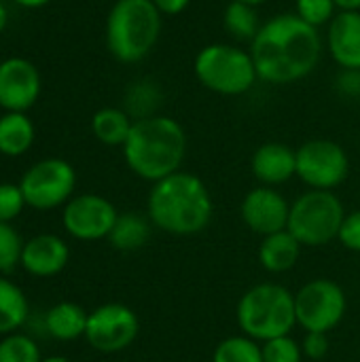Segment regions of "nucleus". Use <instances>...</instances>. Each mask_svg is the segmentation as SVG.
I'll use <instances>...</instances> for the list:
<instances>
[{"label": "nucleus", "mask_w": 360, "mask_h": 362, "mask_svg": "<svg viewBox=\"0 0 360 362\" xmlns=\"http://www.w3.org/2000/svg\"><path fill=\"white\" fill-rule=\"evenodd\" d=\"M28 299L23 291L0 276V335H11L28 320Z\"/></svg>", "instance_id": "nucleus-21"}, {"label": "nucleus", "mask_w": 360, "mask_h": 362, "mask_svg": "<svg viewBox=\"0 0 360 362\" xmlns=\"http://www.w3.org/2000/svg\"><path fill=\"white\" fill-rule=\"evenodd\" d=\"M303 356H308L310 361H320L329 354V339L327 333H308L303 344H301Z\"/></svg>", "instance_id": "nucleus-33"}, {"label": "nucleus", "mask_w": 360, "mask_h": 362, "mask_svg": "<svg viewBox=\"0 0 360 362\" xmlns=\"http://www.w3.org/2000/svg\"><path fill=\"white\" fill-rule=\"evenodd\" d=\"M140 331L138 316L121 303H106L89 312L85 339L104 354H115L129 348Z\"/></svg>", "instance_id": "nucleus-11"}, {"label": "nucleus", "mask_w": 360, "mask_h": 362, "mask_svg": "<svg viewBox=\"0 0 360 362\" xmlns=\"http://www.w3.org/2000/svg\"><path fill=\"white\" fill-rule=\"evenodd\" d=\"M87 318H89V314L81 305L62 301V303H55L53 308H49V312L45 314V329L53 339L72 341V339L85 337Z\"/></svg>", "instance_id": "nucleus-19"}, {"label": "nucleus", "mask_w": 360, "mask_h": 362, "mask_svg": "<svg viewBox=\"0 0 360 362\" xmlns=\"http://www.w3.org/2000/svg\"><path fill=\"white\" fill-rule=\"evenodd\" d=\"M240 214L250 231L265 238L289 227L291 206L274 187H257L242 199Z\"/></svg>", "instance_id": "nucleus-14"}, {"label": "nucleus", "mask_w": 360, "mask_h": 362, "mask_svg": "<svg viewBox=\"0 0 360 362\" xmlns=\"http://www.w3.org/2000/svg\"><path fill=\"white\" fill-rule=\"evenodd\" d=\"M34 123L25 112H4L0 117V153L6 157L23 155L34 142Z\"/></svg>", "instance_id": "nucleus-20"}, {"label": "nucleus", "mask_w": 360, "mask_h": 362, "mask_svg": "<svg viewBox=\"0 0 360 362\" xmlns=\"http://www.w3.org/2000/svg\"><path fill=\"white\" fill-rule=\"evenodd\" d=\"M337 6L333 0H297L295 2V15H299L306 23L320 28V25H329L333 21V17Z\"/></svg>", "instance_id": "nucleus-29"}, {"label": "nucleus", "mask_w": 360, "mask_h": 362, "mask_svg": "<svg viewBox=\"0 0 360 362\" xmlns=\"http://www.w3.org/2000/svg\"><path fill=\"white\" fill-rule=\"evenodd\" d=\"M344 218V204L333 191L310 189L291 206L286 229L301 246L318 248L339 235Z\"/></svg>", "instance_id": "nucleus-7"}, {"label": "nucleus", "mask_w": 360, "mask_h": 362, "mask_svg": "<svg viewBox=\"0 0 360 362\" xmlns=\"http://www.w3.org/2000/svg\"><path fill=\"white\" fill-rule=\"evenodd\" d=\"M70 261L68 244L53 233H40L32 240L23 242L19 265L36 278H51L57 276Z\"/></svg>", "instance_id": "nucleus-15"}, {"label": "nucleus", "mask_w": 360, "mask_h": 362, "mask_svg": "<svg viewBox=\"0 0 360 362\" xmlns=\"http://www.w3.org/2000/svg\"><path fill=\"white\" fill-rule=\"evenodd\" d=\"M40 95V74L25 57H6L0 62V108L6 112H25Z\"/></svg>", "instance_id": "nucleus-13"}, {"label": "nucleus", "mask_w": 360, "mask_h": 362, "mask_svg": "<svg viewBox=\"0 0 360 362\" xmlns=\"http://www.w3.org/2000/svg\"><path fill=\"white\" fill-rule=\"evenodd\" d=\"M149 238H151V223L140 214L127 212V214H119L108 235V242L112 244V248L127 252V250L142 248L149 242Z\"/></svg>", "instance_id": "nucleus-23"}, {"label": "nucleus", "mask_w": 360, "mask_h": 362, "mask_svg": "<svg viewBox=\"0 0 360 362\" xmlns=\"http://www.w3.org/2000/svg\"><path fill=\"white\" fill-rule=\"evenodd\" d=\"M6 23H8V11H6V6L0 2V34L4 32Z\"/></svg>", "instance_id": "nucleus-38"}, {"label": "nucleus", "mask_w": 360, "mask_h": 362, "mask_svg": "<svg viewBox=\"0 0 360 362\" xmlns=\"http://www.w3.org/2000/svg\"><path fill=\"white\" fill-rule=\"evenodd\" d=\"M23 250V240L11 227V223H0V274H6L19 265Z\"/></svg>", "instance_id": "nucleus-28"}, {"label": "nucleus", "mask_w": 360, "mask_h": 362, "mask_svg": "<svg viewBox=\"0 0 360 362\" xmlns=\"http://www.w3.org/2000/svg\"><path fill=\"white\" fill-rule=\"evenodd\" d=\"M223 23L236 40H248V42H252V38L257 36V32L261 28L257 6L240 2V0H231L227 4Z\"/></svg>", "instance_id": "nucleus-24"}, {"label": "nucleus", "mask_w": 360, "mask_h": 362, "mask_svg": "<svg viewBox=\"0 0 360 362\" xmlns=\"http://www.w3.org/2000/svg\"><path fill=\"white\" fill-rule=\"evenodd\" d=\"M337 240L342 242L344 248H348L352 252H360V210L346 214Z\"/></svg>", "instance_id": "nucleus-32"}, {"label": "nucleus", "mask_w": 360, "mask_h": 362, "mask_svg": "<svg viewBox=\"0 0 360 362\" xmlns=\"http://www.w3.org/2000/svg\"><path fill=\"white\" fill-rule=\"evenodd\" d=\"M335 89L346 98H360V70L342 68L335 78Z\"/></svg>", "instance_id": "nucleus-34"}, {"label": "nucleus", "mask_w": 360, "mask_h": 362, "mask_svg": "<svg viewBox=\"0 0 360 362\" xmlns=\"http://www.w3.org/2000/svg\"><path fill=\"white\" fill-rule=\"evenodd\" d=\"M146 208L151 223L172 235H195L204 231L214 210L204 180L180 170L153 185Z\"/></svg>", "instance_id": "nucleus-3"}, {"label": "nucleus", "mask_w": 360, "mask_h": 362, "mask_svg": "<svg viewBox=\"0 0 360 362\" xmlns=\"http://www.w3.org/2000/svg\"><path fill=\"white\" fill-rule=\"evenodd\" d=\"M350 172V159L333 140H308L297 148V176L316 191H333Z\"/></svg>", "instance_id": "nucleus-10"}, {"label": "nucleus", "mask_w": 360, "mask_h": 362, "mask_svg": "<svg viewBox=\"0 0 360 362\" xmlns=\"http://www.w3.org/2000/svg\"><path fill=\"white\" fill-rule=\"evenodd\" d=\"M40 362H72L70 358H66V356H49V358H42Z\"/></svg>", "instance_id": "nucleus-39"}, {"label": "nucleus", "mask_w": 360, "mask_h": 362, "mask_svg": "<svg viewBox=\"0 0 360 362\" xmlns=\"http://www.w3.org/2000/svg\"><path fill=\"white\" fill-rule=\"evenodd\" d=\"M119 218L117 208L102 195L83 193L72 197L62 212L64 229L83 242H95L110 235L115 223Z\"/></svg>", "instance_id": "nucleus-12"}, {"label": "nucleus", "mask_w": 360, "mask_h": 362, "mask_svg": "<svg viewBox=\"0 0 360 362\" xmlns=\"http://www.w3.org/2000/svg\"><path fill=\"white\" fill-rule=\"evenodd\" d=\"M327 49L346 70H360V11H339L327 30Z\"/></svg>", "instance_id": "nucleus-16"}, {"label": "nucleus", "mask_w": 360, "mask_h": 362, "mask_svg": "<svg viewBox=\"0 0 360 362\" xmlns=\"http://www.w3.org/2000/svg\"><path fill=\"white\" fill-rule=\"evenodd\" d=\"M240 2H246V4H252V6H261V4H265L267 0H240Z\"/></svg>", "instance_id": "nucleus-40"}, {"label": "nucleus", "mask_w": 360, "mask_h": 362, "mask_svg": "<svg viewBox=\"0 0 360 362\" xmlns=\"http://www.w3.org/2000/svg\"><path fill=\"white\" fill-rule=\"evenodd\" d=\"M193 72L206 89L221 95H242L259 81L250 51L227 42L202 47L195 55Z\"/></svg>", "instance_id": "nucleus-6"}, {"label": "nucleus", "mask_w": 360, "mask_h": 362, "mask_svg": "<svg viewBox=\"0 0 360 362\" xmlns=\"http://www.w3.org/2000/svg\"><path fill=\"white\" fill-rule=\"evenodd\" d=\"M250 55L259 81L289 85L314 72L323 55L318 28L306 23L295 13H280L261 23L250 42Z\"/></svg>", "instance_id": "nucleus-1"}, {"label": "nucleus", "mask_w": 360, "mask_h": 362, "mask_svg": "<svg viewBox=\"0 0 360 362\" xmlns=\"http://www.w3.org/2000/svg\"><path fill=\"white\" fill-rule=\"evenodd\" d=\"M74 187H76L74 168L57 157H49L34 163L19 180V189L23 193L25 206L40 212L66 206L72 199Z\"/></svg>", "instance_id": "nucleus-8"}, {"label": "nucleus", "mask_w": 360, "mask_h": 362, "mask_svg": "<svg viewBox=\"0 0 360 362\" xmlns=\"http://www.w3.org/2000/svg\"><path fill=\"white\" fill-rule=\"evenodd\" d=\"M299 255L301 244L289 229L265 235L259 246V261L269 274H284L293 269L299 261Z\"/></svg>", "instance_id": "nucleus-18"}, {"label": "nucleus", "mask_w": 360, "mask_h": 362, "mask_svg": "<svg viewBox=\"0 0 360 362\" xmlns=\"http://www.w3.org/2000/svg\"><path fill=\"white\" fill-rule=\"evenodd\" d=\"M38 346L28 337L19 333L4 335L0 341V362H40Z\"/></svg>", "instance_id": "nucleus-26"}, {"label": "nucleus", "mask_w": 360, "mask_h": 362, "mask_svg": "<svg viewBox=\"0 0 360 362\" xmlns=\"http://www.w3.org/2000/svg\"><path fill=\"white\" fill-rule=\"evenodd\" d=\"M134 121L121 108H100L91 119L93 136L106 146H123Z\"/></svg>", "instance_id": "nucleus-22"}, {"label": "nucleus", "mask_w": 360, "mask_h": 362, "mask_svg": "<svg viewBox=\"0 0 360 362\" xmlns=\"http://www.w3.org/2000/svg\"><path fill=\"white\" fill-rule=\"evenodd\" d=\"M263 350V362H301L303 361V350L301 346L284 335V337H276L272 341H265L261 346Z\"/></svg>", "instance_id": "nucleus-30"}, {"label": "nucleus", "mask_w": 360, "mask_h": 362, "mask_svg": "<svg viewBox=\"0 0 360 362\" xmlns=\"http://www.w3.org/2000/svg\"><path fill=\"white\" fill-rule=\"evenodd\" d=\"M212 362H263V350L246 335L227 337L216 346Z\"/></svg>", "instance_id": "nucleus-25"}, {"label": "nucleus", "mask_w": 360, "mask_h": 362, "mask_svg": "<svg viewBox=\"0 0 360 362\" xmlns=\"http://www.w3.org/2000/svg\"><path fill=\"white\" fill-rule=\"evenodd\" d=\"M295 314L308 333H329L346 314V295L333 280H312L295 295Z\"/></svg>", "instance_id": "nucleus-9"}, {"label": "nucleus", "mask_w": 360, "mask_h": 362, "mask_svg": "<svg viewBox=\"0 0 360 362\" xmlns=\"http://www.w3.org/2000/svg\"><path fill=\"white\" fill-rule=\"evenodd\" d=\"M238 325L255 341L284 337L297 325L295 295L280 284H257L248 288L238 303Z\"/></svg>", "instance_id": "nucleus-5"}, {"label": "nucleus", "mask_w": 360, "mask_h": 362, "mask_svg": "<svg viewBox=\"0 0 360 362\" xmlns=\"http://www.w3.org/2000/svg\"><path fill=\"white\" fill-rule=\"evenodd\" d=\"M250 170L265 187L284 185L297 174V151L282 142H265L255 151Z\"/></svg>", "instance_id": "nucleus-17"}, {"label": "nucleus", "mask_w": 360, "mask_h": 362, "mask_svg": "<svg viewBox=\"0 0 360 362\" xmlns=\"http://www.w3.org/2000/svg\"><path fill=\"white\" fill-rule=\"evenodd\" d=\"M13 2L19 6H25V8H40V6L49 4L51 0H13Z\"/></svg>", "instance_id": "nucleus-37"}, {"label": "nucleus", "mask_w": 360, "mask_h": 362, "mask_svg": "<svg viewBox=\"0 0 360 362\" xmlns=\"http://www.w3.org/2000/svg\"><path fill=\"white\" fill-rule=\"evenodd\" d=\"M185 155L187 134L176 119L166 115L136 119L123 144L127 168L153 185L178 172Z\"/></svg>", "instance_id": "nucleus-2"}, {"label": "nucleus", "mask_w": 360, "mask_h": 362, "mask_svg": "<svg viewBox=\"0 0 360 362\" xmlns=\"http://www.w3.org/2000/svg\"><path fill=\"white\" fill-rule=\"evenodd\" d=\"M159 104V91L151 81L136 83L127 93V115H134L136 119L153 117L155 106Z\"/></svg>", "instance_id": "nucleus-27"}, {"label": "nucleus", "mask_w": 360, "mask_h": 362, "mask_svg": "<svg viewBox=\"0 0 360 362\" xmlns=\"http://www.w3.org/2000/svg\"><path fill=\"white\" fill-rule=\"evenodd\" d=\"M25 208L19 185L0 182V223H13Z\"/></svg>", "instance_id": "nucleus-31"}, {"label": "nucleus", "mask_w": 360, "mask_h": 362, "mask_svg": "<svg viewBox=\"0 0 360 362\" xmlns=\"http://www.w3.org/2000/svg\"><path fill=\"white\" fill-rule=\"evenodd\" d=\"M161 13L153 0H117L106 17V47L121 64L142 62L161 34Z\"/></svg>", "instance_id": "nucleus-4"}, {"label": "nucleus", "mask_w": 360, "mask_h": 362, "mask_svg": "<svg viewBox=\"0 0 360 362\" xmlns=\"http://www.w3.org/2000/svg\"><path fill=\"white\" fill-rule=\"evenodd\" d=\"M153 4L163 17H174L180 15L191 4V0H153Z\"/></svg>", "instance_id": "nucleus-35"}, {"label": "nucleus", "mask_w": 360, "mask_h": 362, "mask_svg": "<svg viewBox=\"0 0 360 362\" xmlns=\"http://www.w3.org/2000/svg\"><path fill=\"white\" fill-rule=\"evenodd\" d=\"M337 11H360V0H333Z\"/></svg>", "instance_id": "nucleus-36"}]
</instances>
